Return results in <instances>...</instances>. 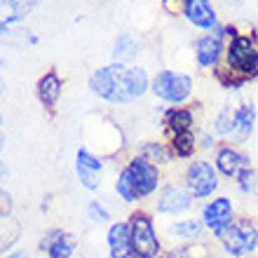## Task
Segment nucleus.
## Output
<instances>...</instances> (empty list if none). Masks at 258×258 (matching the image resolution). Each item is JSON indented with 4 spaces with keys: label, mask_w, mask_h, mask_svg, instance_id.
<instances>
[{
    "label": "nucleus",
    "mask_w": 258,
    "mask_h": 258,
    "mask_svg": "<svg viewBox=\"0 0 258 258\" xmlns=\"http://www.w3.org/2000/svg\"><path fill=\"white\" fill-rule=\"evenodd\" d=\"M192 89H195V80H192L188 73H181V71H157L150 80V92L155 94V99L164 103H183L190 99Z\"/></svg>",
    "instance_id": "20e7f679"
},
{
    "label": "nucleus",
    "mask_w": 258,
    "mask_h": 258,
    "mask_svg": "<svg viewBox=\"0 0 258 258\" xmlns=\"http://www.w3.org/2000/svg\"><path fill=\"white\" fill-rule=\"evenodd\" d=\"M38 3H40V0H3L5 10H10V14L3 19V33H7V31L12 28V24H17V21H21L24 17H28V14L38 7Z\"/></svg>",
    "instance_id": "412c9836"
},
{
    "label": "nucleus",
    "mask_w": 258,
    "mask_h": 258,
    "mask_svg": "<svg viewBox=\"0 0 258 258\" xmlns=\"http://www.w3.org/2000/svg\"><path fill=\"white\" fill-rule=\"evenodd\" d=\"M162 124L169 136L185 134V132L195 129V113H192V108H185V106H171L164 110Z\"/></svg>",
    "instance_id": "a211bd4d"
},
{
    "label": "nucleus",
    "mask_w": 258,
    "mask_h": 258,
    "mask_svg": "<svg viewBox=\"0 0 258 258\" xmlns=\"http://www.w3.org/2000/svg\"><path fill=\"white\" fill-rule=\"evenodd\" d=\"M214 132L218 136L235 134V108H232V103H225L223 108L216 113V117H214Z\"/></svg>",
    "instance_id": "393cba45"
},
{
    "label": "nucleus",
    "mask_w": 258,
    "mask_h": 258,
    "mask_svg": "<svg viewBox=\"0 0 258 258\" xmlns=\"http://www.w3.org/2000/svg\"><path fill=\"white\" fill-rule=\"evenodd\" d=\"M225 38H228V31H225L223 24H218L216 28H211V33L197 38L195 42V61L197 66L202 68H216V63L221 61V56L225 54Z\"/></svg>",
    "instance_id": "9d476101"
},
{
    "label": "nucleus",
    "mask_w": 258,
    "mask_h": 258,
    "mask_svg": "<svg viewBox=\"0 0 258 258\" xmlns=\"http://www.w3.org/2000/svg\"><path fill=\"white\" fill-rule=\"evenodd\" d=\"M218 244L230 258H249L258 251V225L251 218H237L218 239Z\"/></svg>",
    "instance_id": "39448f33"
},
{
    "label": "nucleus",
    "mask_w": 258,
    "mask_h": 258,
    "mask_svg": "<svg viewBox=\"0 0 258 258\" xmlns=\"http://www.w3.org/2000/svg\"><path fill=\"white\" fill-rule=\"evenodd\" d=\"M103 160L96 157L89 148H78L75 153V174H78V181L85 190H99L101 188V178H103Z\"/></svg>",
    "instance_id": "f8f14e48"
},
{
    "label": "nucleus",
    "mask_w": 258,
    "mask_h": 258,
    "mask_svg": "<svg viewBox=\"0 0 258 258\" xmlns=\"http://www.w3.org/2000/svg\"><path fill=\"white\" fill-rule=\"evenodd\" d=\"M40 251L47 258H73L78 249V239L63 228H49L40 237Z\"/></svg>",
    "instance_id": "ddd939ff"
},
{
    "label": "nucleus",
    "mask_w": 258,
    "mask_h": 258,
    "mask_svg": "<svg viewBox=\"0 0 258 258\" xmlns=\"http://www.w3.org/2000/svg\"><path fill=\"white\" fill-rule=\"evenodd\" d=\"M225 66L235 75L244 78L246 82L258 78V47L256 35L251 33H237L228 38L225 45Z\"/></svg>",
    "instance_id": "f03ea898"
},
{
    "label": "nucleus",
    "mask_w": 258,
    "mask_h": 258,
    "mask_svg": "<svg viewBox=\"0 0 258 258\" xmlns=\"http://www.w3.org/2000/svg\"><path fill=\"white\" fill-rule=\"evenodd\" d=\"M108 258H134L132 251V235H129V221H113L106 232Z\"/></svg>",
    "instance_id": "2eb2a0df"
},
{
    "label": "nucleus",
    "mask_w": 258,
    "mask_h": 258,
    "mask_svg": "<svg viewBox=\"0 0 258 258\" xmlns=\"http://www.w3.org/2000/svg\"><path fill=\"white\" fill-rule=\"evenodd\" d=\"M141 54V40L136 38L134 33H120L115 38V45H113V63H132L136 56Z\"/></svg>",
    "instance_id": "aec40b11"
},
{
    "label": "nucleus",
    "mask_w": 258,
    "mask_h": 258,
    "mask_svg": "<svg viewBox=\"0 0 258 258\" xmlns=\"http://www.w3.org/2000/svg\"><path fill=\"white\" fill-rule=\"evenodd\" d=\"M183 185L195 200H207V197H214V192L221 188V174L216 164H211L209 160H192L185 167Z\"/></svg>",
    "instance_id": "423d86ee"
},
{
    "label": "nucleus",
    "mask_w": 258,
    "mask_h": 258,
    "mask_svg": "<svg viewBox=\"0 0 258 258\" xmlns=\"http://www.w3.org/2000/svg\"><path fill=\"white\" fill-rule=\"evenodd\" d=\"M162 7L169 14H183V0H162Z\"/></svg>",
    "instance_id": "cd10ccee"
},
{
    "label": "nucleus",
    "mask_w": 258,
    "mask_h": 258,
    "mask_svg": "<svg viewBox=\"0 0 258 258\" xmlns=\"http://www.w3.org/2000/svg\"><path fill=\"white\" fill-rule=\"evenodd\" d=\"M195 197L190 195V190L183 183H164L157 192L155 200V211L160 216H181L192 207Z\"/></svg>",
    "instance_id": "1a4fd4ad"
},
{
    "label": "nucleus",
    "mask_w": 258,
    "mask_h": 258,
    "mask_svg": "<svg viewBox=\"0 0 258 258\" xmlns=\"http://www.w3.org/2000/svg\"><path fill=\"white\" fill-rule=\"evenodd\" d=\"M115 192L124 204L141 202V195H139V188H136V183H134V176H132V171H129L127 167L115 176Z\"/></svg>",
    "instance_id": "b1692460"
},
{
    "label": "nucleus",
    "mask_w": 258,
    "mask_h": 258,
    "mask_svg": "<svg viewBox=\"0 0 258 258\" xmlns=\"http://www.w3.org/2000/svg\"><path fill=\"white\" fill-rule=\"evenodd\" d=\"M214 164H216V169L221 176L225 178H232L235 183H242L246 178L251 176L253 167H251V160L246 153H242L239 148L230 146V143H223V146H218L216 150V157H214Z\"/></svg>",
    "instance_id": "0eeeda50"
},
{
    "label": "nucleus",
    "mask_w": 258,
    "mask_h": 258,
    "mask_svg": "<svg viewBox=\"0 0 258 258\" xmlns=\"http://www.w3.org/2000/svg\"><path fill=\"white\" fill-rule=\"evenodd\" d=\"M232 3H242V0H232Z\"/></svg>",
    "instance_id": "7c9ffc66"
},
{
    "label": "nucleus",
    "mask_w": 258,
    "mask_h": 258,
    "mask_svg": "<svg viewBox=\"0 0 258 258\" xmlns=\"http://www.w3.org/2000/svg\"><path fill=\"white\" fill-rule=\"evenodd\" d=\"M127 169L132 171V176H134V183H136V188H139L141 200L155 195L157 188H160V181H162V174H160V167H157V164H153L143 155H132L127 160Z\"/></svg>",
    "instance_id": "9b49d317"
},
{
    "label": "nucleus",
    "mask_w": 258,
    "mask_h": 258,
    "mask_svg": "<svg viewBox=\"0 0 258 258\" xmlns=\"http://www.w3.org/2000/svg\"><path fill=\"white\" fill-rule=\"evenodd\" d=\"M256 129V106L253 101H242L235 106V139L246 141Z\"/></svg>",
    "instance_id": "6ab92c4d"
},
{
    "label": "nucleus",
    "mask_w": 258,
    "mask_h": 258,
    "mask_svg": "<svg viewBox=\"0 0 258 258\" xmlns=\"http://www.w3.org/2000/svg\"><path fill=\"white\" fill-rule=\"evenodd\" d=\"M89 89L101 101L113 106H127L139 101L150 89V78L146 68L141 66H124V63H108L96 68L89 75Z\"/></svg>",
    "instance_id": "f257e3e1"
},
{
    "label": "nucleus",
    "mask_w": 258,
    "mask_h": 258,
    "mask_svg": "<svg viewBox=\"0 0 258 258\" xmlns=\"http://www.w3.org/2000/svg\"><path fill=\"white\" fill-rule=\"evenodd\" d=\"M183 17L188 19V24L202 31H211L218 26V14L211 0H183Z\"/></svg>",
    "instance_id": "4468645a"
},
{
    "label": "nucleus",
    "mask_w": 258,
    "mask_h": 258,
    "mask_svg": "<svg viewBox=\"0 0 258 258\" xmlns=\"http://www.w3.org/2000/svg\"><path fill=\"white\" fill-rule=\"evenodd\" d=\"M136 155H143L146 160H150L153 164H171L174 155L167 143H160V141H141L136 146Z\"/></svg>",
    "instance_id": "4be33fe9"
},
{
    "label": "nucleus",
    "mask_w": 258,
    "mask_h": 258,
    "mask_svg": "<svg viewBox=\"0 0 258 258\" xmlns=\"http://www.w3.org/2000/svg\"><path fill=\"white\" fill-rule=\"evenodd\" d=\"M214 78H216V82H218V85H221L223 89H239L242 85H246L244 78L235 75L228 66H223V68H214Z\"/></svg>",
    "instance_id": "a878e982"
},
{
    "label": "nucleus",
    "mask_w": 258,
    "mask_h": 258,
    "mask_svg": "<svg viewBox=\"0 0 258 258\" xmlns=\"http://www.w3.org/2000/svg\"><path fill=\"white\" fill-rule=\"evenodd\" d=\"M129 235H132V251L134 258H160L162 242L157 237L155 218L146 209H136L129 214Z\"/></svg>",
    "instance_id": "7ed1b4c3"
},
{
    "label": "nucleus",
    "mask_w": 258,
    "mask_h": 258,
    "mask_svg": "<svg viewBox=\"0 0 258 258\" xmlns=\"http://www.w3.org/2000/svg\"><path fill=\"white\" fill-rule=\"evenodd\" d=\"M87 218L92 221V223H110V211L108 207H103L99 200H89L87 204Z\"/></svg>",
    "instance_id": "bb28decb"
},
{
    "label": "nucleus",
    "mask_w": 258,
    "mask_h": 258,
    "mask_svg": "<svg viewBox=\"0 0 258 258\" xmlns=\"http://www.w3.org/2000/svg\"><path fill=\"white\" fill-rule=\"evenodd\" d=\"M200 218H202L204 228L216 239H221L225 232H228V228L237 221V216H235V204H232V200L228 195H216L214 200H209V202L202 207V216Z\"/></svg>",
    "instance_id": "6e6552de"
},
{
    "label": "nucleus",
    "mask_w": 258,
    "mask_h": 258,
    "mask_svg": "<svg viewBox=\"0 0 258 258\" xmlns=\"http://www.w3.org/2000/svg\"><path fill=\"white\" fill-rule=\"evenodd\" d=\"M204 230L207 228H204L202 218H178V221H171L164 228V235L171 242H178V244H192V242L202 237Z\"/></svg>",
    "instance_id": "f3484780"
},
{
    "label": "nucleus",
    "mask_w": 258,
    "mask_h": 258,
    "mask_svg": "<svg viewBox=\"0 0 258 258\" xmlns=\"http://www.w3.org/2000/svg\"><path fill=\"white\" fill-rule=\"evenodd\" d=\"M167 146H169L171 155L178 157V160H192V155H195V150H197V136H195V132L169 136Z\"/></svg>",
    "instance_id": "5701e85b"
},
{
    "label": "nucleus",
    "mask_w": 258,
    "mask_h": 258,
    "mask_svg": "<svg viewBox=\"0 0 258 258\" xmlns=\"http://www.w3.org/2000/svg\"><path fill=\"white\" fill-rule=\"evenodd\" d=\"M214 143H216L214 134H211V132H204V134L200 136V141H197V146H200V148H204V150H209L211 146H214Z\"/></svg>",
    "instance_id": "c85d7f7f"
},
{
    "label": "nucleus",
    "mask_w": 258,
    "mask_h": 258,
    "mask_svg": "<svg viewBox=\"0 0 258 258\" xmlns=\"http://www.w3.org/2000/svg\"><path fill=\"white\" fill-rule=\"evenodd\" d=\"M35 94H38V101L45 108L54 110L63 94V80L59 78V73L56 71H47L45 75H40L38 82H35Z\"/></svg>",
    "instance_id": "dca6fc26"
},
{
    "label": "nucleus",
    "mask_w": 258,
    "mask_h": 258,
    "mask_svg": "<svg viewBox=\"0 0 258 258\" xmlns=\"http://www.w3.org/2000/svg\"><path fill=\"white\" fill-rule=\"evenodd\" d=\"M3 258H28V253H24V251H17V253H5Z\"/></svg>",
    "instance_id": "c756f323"
}]
</instances>
